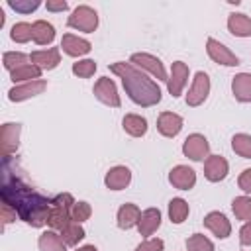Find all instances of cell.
I'll return each mask as SVG.
<instances>
[{"label":"cell","mask_w":251,"mask_h":251,"mask_svg":"<svg viewBox=\"0 0 251 251\" xmlns=\"http://www.w3.org/2000/svg\"><path fill=\"white\" fill-rule=\"evenodd\" d=\"M169 182L178 190H190L196 184V173L188 165H176L169 171Z\"/></svg>","instance_id":"4fadbf2b"},{"label":"cell","mask_w":251,"mask_h":251,"mask_svg":"<svg viewBox=\"0 0 251 251\" xmlns=\"http://www.w3.org/2000/svg\"><path fill=\"white\" fill-rule=\"evenodd\" d=\"M10 39L16 43H27L29 39H33V25L27 22H18L12 25L10 29Z\"/></svg>","instance_id":"4dcf8cb0"},{"label":"cell","mask_w":251,"mask_h":251,"mask_svg":"<svg viewBox=\"0 0 251 251\" xmlns=\"http://www.w3.org/2000/svg\"><path fill=\"white\" fill-rule=\"evenodd\" d=\"M29 61L39 67L41 71H53L55 67H59L61 63V49L59 47H49V49H41V51H33L29 55Z\"/></svg>","instance_id":"9a60e30c"},{"label":"cell","mask_w":251,"mask_h":251,"mask_svg":"<svg viewBox=\"0 0 251 251\" xmlns=\"http://www.w3.org/2000/svg\"><path fill=\"white\" fill-rule=\"evenodd\" d=\"M45 8L49 12H65V10H69V4L65 0H47Z\"/></svg>","instance_id":"b9f144b4"},{"label":"cell","mask_w":251,"mask_h":251,"mask_svg":"<svg viewBox=\"0 0 251 251\" xmlns=\"http://www.w3.org/2000/svg\"><path fill=\"white\" fill-rule=\"evenodd\" d=\"M84 235H86L84 227H82L80 224H76V222H69V224L61 229V237H63V241H65L67 245H71V247L78 245V243L84 239Z\"/></svg>","instance_id":"f1b7e54d"},{"label":"cell","mask_w":251,"mask_h":251,"mask_svg":"<svg viewBox=\"0 0 251 251\" xmlns=\"http://www.w3.org/2000/svg\"><path fill=\"white\" fill-rule=\"evenodd\" d=\"M129 63L133 65V67H137V69H143V71H147L149 75H153L157 80H169V75H167V71H165V65L161 63V59L159 57H155V55H151V53H133L131 57H129Z\"/></svg>","instance_id":"5b68a950"},{"label":"cell","mask_w":251,"mask_h":251,"mask_svg":"<svg viewBox=\"0 0 251 251\" xmlns=\"http://www.w3.org/2000/svg\"><path fill=\"white\" fill-rule=\"evenodd\" d=\"M204 226L218 237V239H226V237H229V233H231V224H229V220L226 218V214H222V212H208L206 216H204Z\"/></svg>","instance_id":"2e32d148"},{"label":"cell","mask_w":251,"mask_h":251,"mask_svg":"<svg viewBox=\"0 0 251 251\" xmlns=\"http://www.w3.org/2000/svg\"><path fill=\"white\" fill-rule=\"evenodd\" d=\"M45 88H47V80H43V78H37L31 82H22V84H16L14 88L8 90V100L10 102H24L27 98L41 94Z\"/></svg>","instance_id":"7c38bea8"},{"label":"cell","mask_w":251,"mask_h":251,"mask_svg":"<svg viewBox=\"0 0 251 251\" xmlns=\"http://www.w3.org/2000/svg\"><path fill=\"white\" fill-rule=\"evenodd\" d=\"M0 210H2V224L4 226H8V224H12L14 220H16V210L10 206V204H6V202H2V206H0Z\"/></svg>","instance_id":"ab89813d"},{"label":"cell","mask_w":251,"mask_h":251,"mask_svg":"<svg viewBox=\"0 0 251 251\" xmlns=\"http://www.w3.org/2000/svg\"><path fill=\"white\" fill-rule=\"evenodd\" d=\"M206 53H208V57H210L214 63H218V65H224V67H237V65H239L237 55H235L229 47H226L224 43H220V41L214 39V37H208V39H206Z\"/></svg>","instance_id":"52a82bcc"},{"label":"cell","mask_w":251,"mask_h":251,"mask_svg":"<svg viewBox=\"0 0 251 251\" xmlns=\"http://www.w3.org/2000/svg\"><path fill=\"white\" fill-rule=\"evenodd\" d=\"M210 94V76L204 73V71H198L194 75V80H192V86L188 88V94H186V104L190 108H196L200 104L206 102Z\"/></svg>","instance_id":"9c48e42d"},{"label":"cell","mask_w":251,"mask_h":251,"mask_svg":"<svg viewBox=\"0 0 251 251\" xmlns=\"http://www.w3.org/2000/svg\"><path fill=\"white\" fill-rule=\"evenodd\" d=\"M61 49L69 57H82V55L90 53L92 43L88 39H84V37H78V35H73V33H65L63 39H61Z\"/></svg>","instance_id":"e0dca14e"},{"label":"cell","mask_w":251,"mask_h":251,"mask_svg":"<svg viewBox=\"0 0 251 251\" xmlns=\"http://www.w3.org/2000/svg\"><path fill=\"white\" fill-rule=\"evenodd\" d=\"M20 133H22V126L14 124V122H6L0 127V153L4 159H8L12 153L18 151L20 147Z\"/></svg>","instance_id":"8992f818"},{"label":"cell","mask_w":251,"mask_h":251,"mask_svg":"<svg viewBox=\"0 0 251 251\" xmlns=\"http://www.w3.org/2000/svg\"><path fill=\"white\" fill-rule=\"evenodd\" d=\"M159 226H161V210L159 208H147V210L141 212V218H139V224H137L139 235L149 237L159 229Z\"/></svg>","instance_id":"44dd1931"},{"label":"cell","mask_w":251,"mask_h":251,"mask_svg":"<svg viewBox=\"0 0 251 251\" xmlns=\"http://www.w3.org/2000/svg\"><path fill=\"white\" fill-rule=\"evenodd\" d=\"M182 129V118L175 112H161L157 118V131L163 137H176Z\"/></svg>","instance_id":"ac0fdd59"},{"label":"cell","mask_w":251,"mask_h":251,"mask_svg":"<svg viewBox=\"0 0 251 251\" xmlns=\"http://www.w3.org/2000/svg\"><path fill=\"white\" fill-rule=\"evenodd\" d=\"M182 155L190 161H206L210 155V143L202 133H190L182 143Z\"/></svg>","instance_id":"ba28073f"},{"label":"cell","mask_w":251,"mask_h":251,"mask_svg":"<svg viewBox=\"0 0 251 251\" xmlns=\"http://www.w3.org/2000/svg\"><path fill=\"white\" fill-rule=\"evenodd\" d=\"M75 198L73 194L69 192H63V194H57L55 198H51V210H49V226L51 229H63L71 220V210L75 206Z\"/></svg>","instance_id":"3957f363"},{"label":"cell","mask_w":251,"mask_h":251,"mask_svg":"<svg viewBox=\"0 0 251 251\" xmlns=\"http://www.w3.org/2000/svg\"><path fill=\"white\" fill-rule=\"evenodd\" d=\"M94 96L106 104V106H112V108H120L122 100H120V94H118V88H116V82L108 76H100L94 84Z\"/></svg>","instance_id":"8fae6325"},{"label":"cell","mask_w":251,"mask_h":251,"mask_svg":"<svg viewBox=\"0 0 251 251\" xmlns=\"http://www.w3.org/2000/svg\"><path fill=\"white\" fill-rule=\"evenodd\" d=\"M237 186H239L243 192L251 194V169H245V171L239 175V178H237Z\"/></svg>","instance_id":"f35d334b"},{"label":"cell","mask_w":251,"mask_h":251,"mask_svg":"<svg viewBox=\"0 0 251 251\" xmlns=\"http://www.w3.org/2000/svg\"><path fill=\"white\" fill-rule=\"evenodd\" d=\"M90 216H92V206H90L88 202H84V200L75 202V206H73V210H71V220H73V222L82 224V222H86Z\"/></svg>","instance_id":"d590c367"},{"label":"cell","mask_w":251,"mask_h":251,"mask_svg":"<svg viewBox=\"0 0 251 251\" xmlns=\"http://www.w3.org/2000/svg\"><path fill=\"white\" fill-rule=\"evenodd\" d=\"M139 218H141V210L131 204V202H126L118 208V214H116V222H118V227L120 229H131V227H137L139 224Z\"/></svg>","instance_id":"ffe728a7"},{"label":"cell","mask_w":251,"mask_h":251,"mask_svg":"<svg viewBox=\"0 0 251 251\" xmlns=\"http://www.w3.org/2000/svg\"><path fill=\"white\" fill-rule=\"evenodd\" d=\"M31 25H33V41L37 45H49V43H53V39H55V27H53V24H49L45 20H37Z\"/></svg>","instance_id":"484cf974"},{"label":"cell","mask_w":251,"mask_h":251,"mask_svg":"<svg viewBox=\"0 0 251 251\" xmlns=\"http://www.w3.org/2000/svg\"><path fill=\"white\" fill-rule=\"evenodd\" d=\"M27 55L25 53H22V51H6L4 55H2V65H4V69L6 71H14V69H18V67H22V65H27Z\"/></svg>","instance_id":"d6a6232c"},{"label":"cell","mask_w":251,"mask_h":251,"mask_svg":"<svg viewBox=\"0 0 251 251\" xmlns=\"http://www.w3.org/2000/svg\"><path fill=\"white\" fill-rule=\"evenodd\" d=\"M0 198L2 202L10 204L16 210V214L31 227H43L49 222L51 200L41 196L37 190H33L18 178H10L8 175L4 176Z\"/></svg>","instance_id":"6da1fadb"},{"label":"cell","mask_w":251,"mask_h":251,"mask_svg":"<svg viewBox=\"0 0 251 251\" xmlns=\"http://www.w3.org/2000/svg\"><path fill=\"white\" fill-rule=\"evenodd\" d=\"M73 75L78 78H90L96 73V61L92 59H80L76 63H73Z\"/></svg>","instance_id":"e575fe53"},{"label":"cell","mask_w":251,"mask_h":251,"mask_svg":"<svg viewBox=\"0 0 251 251\" xmlns=\"http://www.w3.org/2000/svg\"><path fill=\"white\" fill-rule=\"evenodd\" d=\"M75 251H98L94 245H82V247H78V249H75Z\"/></svg>","instance_id":"7bdbcfd3"},{"label":"cell","mask_w":251,"mask_h":251,"mask_svg":"<svg viewBox=\"0 0 251 251\" xmlns=\"http://www.w3.org/2000/svg\"><path fill=\"white\" fill-rule=\"evenodd\" d=\"M231 149L243 157V159H251V135L249 133H235L231 137Z\"/></svg>","instance_id":"1f68e13d"},{"label":"cell","mask_w":251,"mask_h":251,"mask_svg":"<svg viewBox=\"0 0 251 251\" xmlns=\"http://www.w3.org/2000/svg\"><path fill=\"white\" fill-rule=\"evenodd\" d=\"M186 251H214V243L204 233H192L186 239Z\"/></svg>","instance_id":"836d02e7"},{"label":"cell","mask_w":251,"mask_h":251,"mask_svg":"<svg viewBox=\"0 0 251 251\" xmlns=\"http://www.w3.org/2000/svg\"><path fill=\"white\" fill-rule=\"evenodd\" d=\"M122 127L131 137H143L147 133V120L139 114H126L122 120Z\"/></svg>","instance_id":"cb8c5ba5"},{"label":"cell","mask_w":251,"mask_h":251,"mask_svg":"<svg viewBox=\"0 0 251 251\" xmlns=\"http://www.w3.org/2000/svg\"><path fill=\"white\" fill-rule=\"evenodd\" d=\"M231 94L237 102H251V73H237L231 78Z\"/></svg>","instance_id":"7402d4cb"},{"label":"cell","mask_w":251,"mask_h":251,"mask_svg":"<svg viewBox=\"0 0 251 251\" xmlns=\"http://www.w3.org/2000/svg\"><path fill=\"white\" fill-rule=\"evenodd\" d=\"M110 71L122 78L124 90L133 104L151 108L161 102L163 94H161L159 84L153 78H149L145 73H141V69L133 67L131 63H126V61H116L110 65Z\"/></svg>","instance_id":"7a4b0ae2"},{"label":"cell","mask_w":251,"mask_h":251,"mask_svg":"<svg viewBox=\"0 0 251 251\" xmlns=\"http://www.w3.org/2000/svg\"><path fill=\"white\" fill-rule=\"evenodd\" d=\"M239 243L245 247H251V220L245 222L239 229Z\"/></svg>","instance_id":"60d3db41"},{"label":"cell","mask_w":251,"mask_h":251,"mask_svg":"<svg viewBox=\"0 0 251 251\" xmlns=\"http://www.w3.org/2000/svg\"><path fill=\"white\" fill-rule=\"evenodd\" d=\"M231 210L237 220L249 222L251 220V196H235L231 200Z\"/></svg>","instance_id":"f546056e"},{"label":"cell","mask_w":251,"mask_h":251,"mask_svg":"<svg viewBox=\"0 0 251 251\" xmlns=\"http://www.w3.org/2000/svg\"><path fill=\"white\" fill-rule=\"evenodd\" d=\"M188 75H190V71H188L186 63L175 61L171 65V73H169V80H167V90H169V94L173 98H178L182 94V90H184V86L188 82Z\"/></svg>","instance_id":"30bf717a"},{"label":"cell","mask_w":251,"mask_h":251,"mask_svg":"<svg viewBox=\"0 0 251 251\" xmlns=\"http://www.w3.org/2000/svg\"><path fill=\"white\" fill-rule=\"evenodd\" d=\"M8 6L20 14H31L41 6V2L39 0H8Z\"/></svg>","instance_id":"8d00e7d4"},{"label":"cell","mask_w":251,"mask_h":251,"mask_svg":"<svg viewBox=\"0 0 251 251\" xmlns=\"http://www.w3.org/2000/svg\"><path fill=\"white\" fill-rule=\"evenodd\" d=\"M41 78V69L35 67L33 63H27V65H22L18 69H14L10 73V80L16 84V82H31V80H37Z\"/></svg>","instance_id":"4316f807"},{"label":"cell","mask_w":251,"mask_h":251,"mask_svg":"<svg viewBox=\"0 0 251 251\" xmlns=\"http://www.w3.org/2000/svg\"><path fill=\"white\" fill-rule=\"evenodd\" d=\"M227 171H229V165L222 155H208V159L204 161V176L210 182L224 180L227 176Z\"/></svg>","instance_id":"5bb4252c"},{"label":"cell","mask_w":251,"mask_h":251,"mask_svg":"<svg viewBox=\"0 0 251 251\" xmlns=\"http://www.w3.org/2000/svg\"><path fill=\"white\" fill-rule=\"evenodd\" d=\"M227 29L235 37H251V18L247 14L233 12L227 16Z\"/></svg>","instance_id":"603a6c76"},{"label":"cell","mask_w":251,"mask_h":251,"mask_svg":"<svg viewBox=\"0 0 251 251\" xmlns=\"http://www.w3.org/2000/svg\"><path fill=\"white\" fill-rule=\"evenodd\" d=\"M37 245H39V251H67V247H69L63 241L61 233H57L55 229L43 231L37 239Z\"/></svg>","instance_id":"d4e9b609"},{"label":"cell","mask_w":251,"mask_h":251,"mask_svg":"<svg viewBox=\"0 0 251 251\" xmlns=\"http://www.w3.org/2000/svg\"><path fill=\"white\" fill-rule=\"evenodd\" d=\"M163 249H165V243H163V239H159V237H149V239L141 241V243L135 247V251H163Z\"/></svg>","instance_id":"74e56055"},{"label":"cell","mask_w":251,"mask_h":251,"mask_svg":"<svg viewBox=\"0 0 251 251\" xmlns=\"http://www.w3.org/2000/svg\"><path fill=\"white\" fill-rule=\"evenodd\" d=\"M131 182V171L126 165H116L112 167L106 176H104V184L110 190H124L127 184Z\"/></svg>","instance_id":"d6986e66"},{"label":"cell","mask_w":251,"mask_h":251,"mask_svg":"<svg viewBox=\"0 0 251 251\" xmlns=\"http://www.w3.org/2000/svg\"><path fill=\"white\" fill-rule=\"evenodd\" d=\"M188 212H190V208H188V202L184 198H171V202H169V220L173 224H176V226L182 224L188 218Z\"/></svg>","instance_id":"83f0119b"},{"label":"cell","mask_w":251,"mask_h":251,"mask_svg":"<svg viewBox=\"0 0 251 251\" xmlns=\"http://www.w3.org/2000/svg\"><path fill=\"white\" fill-rule=\"evenodd\" d=\"M67 25L73 27V29L84 31V33H94L96 27H98V14H96L94 8H90L86 4H80L67 18Z\"/></svg>","instance_id":"277c9868"}]
</instances>
